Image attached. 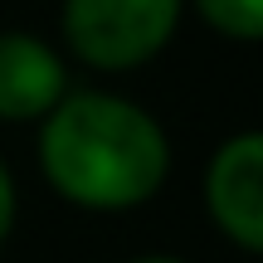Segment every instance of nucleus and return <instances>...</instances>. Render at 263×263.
I'll list each match as a JSON object with an SVG mask.
<instances>
[{
  "label": "nucleus",
  "instance_id": "f03ea898",
  "mask_svg": "<svg viewBox=\"0 0 263 263\" xmlns=\"http://www.w3.org/2000/svg\"><path fill=\"white\" fill-rule=\"evenodd\" d=\"M185 0H64L59 29L78 64L132 73L176 39Z\"/></svg>",
  "mask_w": 263,
  "mask_h": 263
},
{
  "label": "nucleus",
  "instance_id": "423d86ee",
  "mask_svg": "<svg viewBox=\"0 0 263 263\" xmlns=\"http://www.w3.org/2000/svg\"><path fill=\"white\" fill-rule=\"evenodd\" d=\"M15 215H20V190H15L10 166L0 161V249H5V239L15 234Z\"/></svg>",
  "mask_w": 263,
  "mask_h": 263
},
{
  "label": "nucleus",
  "instance_id": "39448f33",
  "mask_svg": "<svg viewBox=\"0 0 263 263\" xmlns=\"http://www.w3.org/2000/svg\"><path fill=\"white\" fill-rule=\"evenodd\" d=\"M190 5L215 34L234 44H254L263 34V0H190Z\"/></svg>",
  "mask_w": 263,
  "mask_h": 263
},
{
  "label": "nucleus",
  "instance_id": "f257e3e1",
  "mask_svg": "<svg viewBox=\"0 0 263 263\" xmlns=\"http://www.w3.org/2000/svg\"><path fill=\"white\" fill-rule=\"evenodd\" d=\"M39 171L68 205L127 215L166 185L171 137L122 93L68 88L39 117Z\"/></svg>",
  "mask_w": 263,
  "mask_h": 263
},
{
  "label": "nucleus",
  "instance_id": "0eeeda50",
  "mask_svg": "<svg viewBox=\"0 0 263 263\" xmlns=\"http://www.w3.org/2000/svg\"><path fill=\"white\" fill-rule=\"evenodd\" d=\"M132 263H185V258H171V254H146V258H132Z\"/></svg>",
  "mask_w": 263,
  "mask_h": 263
},
{
  "label": "nucleus",
  "instance_id": "20e7f679",
  "mask_svg": "<svg viewBox=\"0 0 263 263\" xmlns=\"http://www.w3.org/2000/svg\"><path fill=\"white\" fill-rule=\"evenodd\" d=\"M68 93V64L49 39L0 29V122H39Z\"/></svg>",
  "mask_w": 263,
  "mask_h": 263
},
{
  "label": "nucleus",
  "instance_id": "7ed1b4c3",
  "mask_svg": "<svg viewBox=\"0 0 263 263\" xmlns=\"http://www.w3.org/2000/svg\"><path fill=\"white\" fill-rule=\"evenodd\" d=\"M205 210L210 224L239 249L263 254V137L234 132L205 166Z\"/></svg>",
  "mask_w": 263,
  "mask_h": 263
}]
</instances>
